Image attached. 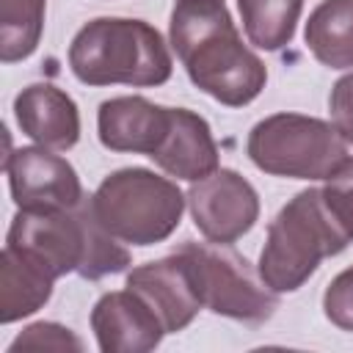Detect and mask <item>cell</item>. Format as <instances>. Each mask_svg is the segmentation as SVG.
Returning <instances> with one entry per match:
<instances>
[{"mask_svg": "<svg viewBox=\"0 0 353 353\" xmlns=\"http://www.w3.org/2000/svg\"><path fill=\"white\" fill-rule=\"evenodd\" d=\"M130 290H135L163 320L168 334H176L182 328H188L196 314L204 309L190 265L188 259L174 251L163 259L138 265L127 273V284Z\"/></svg>", "mask_w": 353, "mask_h": 353, "instance_id": "11", "label": "cell"}, {"mask_svg": "<svg viewBox=\"0 0 353 353\" xmlns=\"http://www.w3.org/2000/svg\"><path fill=\"white\" fill-rule=\"evenodd\" d=\"M323 312L339 331H353V265L328 281L323 292Z\"/></svg>", "mask_w": 353, "mask_h": 353, "instance_id": "21", "label": "cell"}, {"mask_svg": "<svg viewBox=\"0 0 353 353\" xmlns=\"http://www.w3.org/2000/svg\"><path fill=\"white\" fill-rule=\"evenodd\" d=\"M6 245L28 254L55 279L77 273L97 281L130 265V251L97 221L88 199L72 210H17Z\"/></svg>", "mask_w": 353, "mask_h": 353, "instance_id": "2", "label": "cell"}, {"mask_svg": "<svg viewBox=\"0 0 353 353\" xmlns=\"http://www.w3.org/2000/svg\"><path fill=\"white\" fill-rule=\"evenodd\" d=\"M88 204L116 240L146 248L176 232L188 196L174 179L141 165H127L108 174L88 196Z\"/></svg>", "mask_w": 353, "mask_h": 353, "instance_id": "5", "label": "cell"}, {"mask_svg": "<svg viewBox=\"0 0 353 353\" xmlns=\"http://www.w3.org/2000/svg\"><path fill=\"white\" fill-rule=\"evenodd\" d=\"M91 331L102 353H146L168 334L157 312L130 287L105 292L94 303Z\"/></svg>", "mask_w": 353, "mask_h": 353, "instance_id": "10", "label": "cell"}, {"mask_svg": "<svg viewBox=\"0 0 353 353\" xmlns=\"http://www.w3.org/2000/svg\"><path fill=\"white\" fill-rule=\"evenodd\" d=\"M328 110H331V124L339 132V138L347 143L353 152V72L342 74L328 94Z\"/></svg>", "mask_w": 353, "mask_h": 353, "instance_id": "22", "label": "cell"}, {"mask_svg": "<svg viewBox=\"0 0 353 353\" xmlns=\"http://www.w3.org/2000/svg\"><path fill=\"white\" fill-rule=\"evenodd\" d=\"M47 0H0V61L17 63L36 52Z\"/></svg>", "mask_w": 353, "mask_h": 353, "instance_id": "18", "label": "cell"}, {"mask_svg": "<svg viewBox=\"0 0 353 353\" xmlns=\"http://www.w3.org/2000/svg\"><path fill=\"white\" fill-rule=\"evenodd\" d=\"M168 39L190 83L215 102L243 108L262 94L268 69L243 44L223 0H179L171 11Z\"/></svg>", "mask_w": 353, "mask_h": 353, "instance_id": "1", "label": "cell"}, {"mask_svg": "<svg viewBox=\"0 0 353 353\" xmlns=\"http://www.w3.org/2000/svg\"><path fill=\"white\" fill-rule=\"evenodd\" d=\"M152 160L176 179L196 182L221 168L218 143L204 116L190 108H171V124Z\"/></svg>", "mask_w": 353, "mask_h": 353, "instance_id": "14", "label": "cell"}, {"mask_svg": "<svg viewBox=\"0 0 353 353\" xmlns=\"http://www.w3.org/2000/svg\"><path fill=\"white\" fill-rule=\"evenodd\" d=\"M245 152L259 171L287 179H328L350 157L331 121L287 110L259 119L248 132Z\"/></svg>", "mask_w": 353, "mask_h": 353, "instance_id": "6", "label": "cell"}, {"mask_svg": "<svg viewBox=\"0 0 353 353\" xmlns=\"http://www.w3.org/2000/svg\"><path fill=\"white\" fill-rule=\"evenodd\" d=\"M14 116L19 130L39 146L69 152L80 141L77 102L52 83H30L14 97Z\"/></svg>", "mask_w": 353, "mask_h": 353, "instance_id": "13", "label": "cell"}, {"mask_svg": "<svg viewBox=\"0 0 353 353\" xmlns=\"http://www.w3.org/2000/svg\"><path fill=\"white\" fill-rule=\"evenodd\" d=\"M347 234L325 207L320 188L295 193L270 221L259 254V276L273 292L301 290L323 259L347 248Z\"/></svg>", "mask_w": 353, "mask_h": 353, "instance_id": "4", "label": "cell"}, {"mask_svg": "<svg viewBox=\"0 0 353 353\" xmlns=\"http://www.w3.org/2000/svg\"><path fill=\"white\" fill-rule=\"evenodd\" d=\"M171 124V108L146 97H113L97 110L99 143L110 152H132L152 157Z\"/></svg>", "mask_w": 353, "mask_h": 353, "instance_id": "12", "label": "cell"}, {"mask_svg": "<svg viewBox=\"0 0 353 353\" xmlns=\"http://www.w3.org/2000/svg\"><path fill=\"white\" fill-rule=\"evenodd\" d=\"M69 69L83 85L152 88L168 83L174 61L163 33L146 19L97 17L69 44Z\"/></svg>", "mask_w": 353, "mask_h": 353, "instance_id": "3", "label": "cell"}, {"mask_svg": "<svg viewBox=\"0 0 353 353\" xmlns=\"http://www.w3.org/2000/svg\"><path fill=\"white\" fill-rule=\"evenodd\" d=\"M176 3H179V0H176Z\"/></svg>", "mask_w": 353, "mask_h": 353, "instance_id": "23", "label": "cell"}, {"mask_svg": "<svg viewBox=\"0 0 353 353\" xmlns=\"http://www.w3.org/2000/svg\"><path fill=\"white\" fill-rule=\"evenodd\" d=\"M17 210H72L83 196L74 165L47 146H19L3 160Z\"/></svg>", "mask_w": 353, "mask_h": 353, "instance_id": "9", "label": "cell"}, {"mask_svg": "<svg viewBox=\"0 0 353 353\" xmlns=\"http://www.w3.org/2000/svg\"><path fill=\"white\" fill-rule=\"evenodd\" d=\"M237 11L248 41L259 50L276 52L292 41L303 0H237Z\"/></svg>", "mask_w": 353, "mask_h": 353, "instance_id": "17", "label": "cell"}, {"mask_svg": "<svg viewBox=\"0 0 353 353\" xmlns=\"http://www.w3.org/2000/svg\"><path fill=\"white\" fill-rule=\"evenodd\" d=\"M320 190H323L328 212L334 215L339 229L353 243V157H347V163L339 171H334Z\"/></svg>", "mask_w": 353, "mask_h": 353, "instance_id": "20", "label": "cell"}, {"mask_svg": "<svg viewBox=\"0 0 353 353\" xmlns=\"http://www.w3.org/2000/svg\"><path fill=\"white\" fill-rule=\"evenodd\" d=\"M193 273L204 309L240 323H265L279 309V292H273L251 262L226 243L188 240L176 248Z\"/></svg>", "mask_w": 353, "mask_h": 353, "instance_id": "7", "label": "cell"}, {"mask_svg": "<svg viewBox=\"0 0 353 353\" xmlns=\"http://www.w3.org/2000/svg\"><path fill=\"white\" fill-rule=\"evenodd\" d=\"M188 210L196 229L210 243L232 245L259 221V193L234 168H218L210 176L190 182Z\"/></svg>", "mask_w": 353, "mask_h": 353, "instance_id": "8", "label": "cell"}, {"mask_svg": "<svg viewBox=\"0 0 353 353\" xmlns=\"http://www.w3.org/2000/svg\"><path fill=\"white\" fill-rule=\"evenodd\" d=\"M55 281L58 279L36 259L6 245L0 254V323L11 325L36 314L52 298Z\"/></svg>", "mask_w": 353, "mask_h": 353, "instance_id": "15", "label": "cell"}, {"mask_svg": "<svg viewBox=\"0 0 353 353\" xmlns=\"http://www.w3.org/2000/svg\"><path fill=\"white\" fill-rule=\"evenodd\" d=\"M303 39L314 61L328 69L353 66V0H323L312 8Z\"/></svg>", "mask_w": 353, "mask_h": 353, "instance_id": "16", "label": "cell"}, {"mask_svg": "<svg viewBox=\"0 0 353 353\" xmlns=\"http://www.w3.org/2000/svg\"><path fill=\"white\" fill-rule=\"evenodd\" d=\"M17 350H66V353L74 350L77 353L83 350V339L61 323L39 320L14 336V342L8 345V353H17Z\"/></svg>", "mask_w": 353, "mask_h": 353, "instance_id": "19", "label": "cell"}]
</instances>
